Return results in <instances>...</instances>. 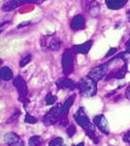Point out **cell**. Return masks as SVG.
Returning <instances> with one entry per match:
<instances>
[{"instance_id":"6da1fadb","label":"cell","mask_w":130,"mask_h":146,"mask_svg":"<svg viewBox=\"0 0 130 146\" xmlns=\"http://www.w3.org/2000/svg\"><path fill=\"white\" fill-rule=\"evenodd\" d=\"M74 119H75V121H76V123L86 131V135L88 136L95 144H97L99 142V140H98L97 135H96L95 126H94V124L91 123L90 120L87 117L84 107H80L79 109L77 110V112L74 114Z\"/></svg>"},{"instance_id":"7a4b0ae2","label":"cell","mask_w":130,"mask_h":146,"mask_svg":"<svg viewBox=\"0 0 130 146\" xmlns=\"http://www.w3.org/2000/svg\"><path fill=\"white\" fill-rule=\"evenodd\" d=\"M77 88L79 89L80 95L84 98H91L97 93V82L88 76H84L80 80Z\"/></svg>"},{"instance_id":"3957f363","label":"cell","mask_w":130,"mask_h":146,"mask_svg":"<svg viewBox=\"0 0 130 146\" xmlns=\"http://www.w3.org/2000/svg\"><path fill=\"white\" fill-rule=\"evenodd\" d=\"M63 116H67V115H64V113L62 111V104L57 103V104L51 107L49 111L44 116L43 123L46 126H53V125L59 123L60 119Z\"/></svg>"},{"instance_id":"277c9868","label":"cell","mask_w":130,"mask_h":146,"mask_svg":"<svg viewBox=\"0 0 130 146\" xmlns=\"http://www.w3.org/2000/svg\"><path fill=\"white\" fill-rule=\"evenodd\" d=\"M74 55L75 53L72 49H65L61 56V64H62V72L65 77L74 71Z\"/></svg>"},{"instance_id":"5b68a950","label":"cell","mask_w":130,"mask_h":146,"mask_svg":"<svg viewBox=\"0 0 130 146\" xmlns=\"http://www.w3.org/2000/svg\"><path fill=\"white\" fill-rule=\"evenodd\" d=\"M13 85L16 88V91L18 93V100L20 102L23 103L24 107L27 105L28 103V98H27V95H28V89H27V85L25 80L22 78L20 75L16 76L13 81Z\"/></svg>"},{"instance_id":"8992f818","label":"cell","mask_w":130,"mask_h":146,"mask_svg":"<svg viewBox=\"0 0 130 146\" xmlns=\"http://www.w3.org/2000/svg\"><path fill=\"white\" fill-rule=\"evenodd\" d=\"M110 65L111 64L109 62H105V63H102V64L98 65V66L92 68L90 71H89L87 76L90 77L91 79L95 80L96 82L100 81L101 79L106 76L107 72L109 71V66H110Z\"/></svg>"},{"instance_id":"52a82bcc","label":"cell","mask_w":130,"mask_h":146,"mask_svg":"<svg viewBox=\"0 0 130 146\" xmlns=\"http://www.w3.org/2000/svg\"><path fill=\"white\" fill-rule=\"evenodd\" d=\"M93 124L96 128H98L99 131L101 133H103L104 135H109L111 133L110 131V125H109L107 119L103 114L96 115L93 118Z\"/></svg>"},{"instance_id":"ba28073f","label":"cell","mask_w":130,"mask_h":146,"mask_svg":"<svg viewBox=\"0 0 130 146\" xmlns=\"http://www.w3.org/2000/svg\"><path fill=\"white\" fill-rule=\"evenodd\" d=\"M4 142L8 146H24V142L18 135L15 133H7L3 136Z\"/></svg>"},{"instance_id":"9c48e42d","label":"cell","mask_w":130,"mask_h":146,"mask_svg":"<svg viewBox=\"0 0 130 146\" xmlns=\"http://www.w3.org/2000/svg\"><path fill=\"white\" fill-rule=\"evenodd\" d=\"M25 3L41 4V3H43V1H18V0H11V1H6L5 3L2 5V10L4 12H10V11L15 10L16 8H18L20 6H22Z\"/></svg>"},{"instance_id":"30bf717a","label":"cell","mask_w":130,"mask_h":146,"mask_svg":"<svg viewBox=\"0 0 130 146\" xmlns=\"http://www.w3.org/2000/svg\"><path fill=\"white\" fill-rule=\"evenodd\" d=\"M55 85L59 90H66V91H73L77 88L78 84L72 81L68 77H62V78L56 80Z\"/></svg>"},{"instance_id":"8fae6325","label":"cell","mask_w":130,"mask_h":146,"mask_svg":"<svg viewBox=\"0 0 130 146\" xmlns=\"http://www.w3.org/2000/svg\"><path fill=\"white\" fill-rule=\"evenodd\" d=\"M84 27H86V21H84V17L82 15H76L70 23L71 29L75 30V31L84 29Z\"/></svg>"},{"instance_id":"7c38bea8","label":"cell","mask_w":130,"mask_h":146,"mask_svg":"<svg viewBox=\"0 0 130 146\" xmlns=\"http://www.w3.org/2000/svg\"><path fill=\"white\" fill-rule=\"evenodd\" d=\"M127 73V64L124 63L119 69H115V70H113L111 73H109L108 76H107V80L109 79H112V78H115V79H122L125 77Z\"/></svg>"},{"instance_id":"4fadbf2b","label":"cell","mask_w":130,"mask_h":146,"mask_svg":"<svg viewBox=\"0 0 130 146\" xmlns=\"http://www.w3.org/2000/svg\"><path fill=\"white\" fill-rule=\"evenodd\" d=\"M92 46V41L89 40V41H86L82 44H80V45H75L72 48L73 52L76 54H82V55H86L87 53L89 52V50L91 49Z\"/></svg>"},{"instance_id":"5bb4252c","label":"cell","mask_w":130,"mask_h":146,"mask_svg":"<svg viewBox=\"0 0 130 146\" xmlns=\"http://www.w3.org/2000/svg\"><path fill=\"white\" fill-rule=\"evenodd\" d=\"M105 3L111 10H119L126 5L127 0H107L105 1Z\"/></svg>"},{"instance_id":"9a60e30c","label":"cell","mask_w":130,"mask_h":146,"mask_svg":"<svg viewBox=\"0 0 130 146\" xmlns=\"http://www.w3.org/2000/svg\"><path fill=\"white\" fill-rule=\"evenodd\" d=\"M87 7L86 8V11L88 14H90L92 17L97 16L99 14V5L96 1H87L86 2Z\"/></svg>"},{"instance_id":"2e32d148","label":"cell","mask_w":130,"mask_h":146,"mask_svg":"<svg viewBox=\"0 0 130 146\" xmlns=\"http://www.w3.org/2000/svg\"><path fill=\"white\" fill-rule=\"evenodd\" d=\"M61 46H62L61 40L58 38V37H53V38L51 39V41L49 42L47 48L51 51H58L61 48Z\"/></svg>"},{"instance_id":"e0dca14e","label":"cell","mask_w":130,"mask_h":146,"mask_svg":"<svg viewBox=\"0 0 130 146\" xmlns=\"http://www.w3.org/2000/svg\"><path fill=\"white\" fill-rule=\"evenodd\" d=\"M0 76H1V79L3 80V81H9V80L13 79L14 75H13V71L11 70L10 67L3 66V67L1 68Z\"/></svg>"},{"instance_id":"ac0fdd59","label":"cell","mask_w":130,"mask_h":146,"mask_svg":"<svg viewBox=\"0 0 130 146\" xmlns=\"http://www.w3.org/2000/svg\"><path fill=\"white\" fill-rule=\"evenodd\" d=\"M75 100H76V95L73 94V95L70 96L69 98H67V100H66L65 102L62 104V111H63V113H64V115H68V112H69L70 107L73 105Z\"/></svg>"},{"instance_id":"d6986e66","label":"cell","mask_w":130,"mask_h":146,"mask_svg":"<svg viewBox=\"0 0 130 146\" xmlns=\"http://www.w3.org/2000/svg\"><path fill=\"white\" fill-rule=\"evenodd\" d=\"M43 143H44L43 138L39 135H33L28 140L29 146H43Z\"/></svg>"},{"instance_id":"ffe728a7","label":"cell","mask_w":130,"mask_h":146,"mask_svg":"<svg viewBox=\"0 0 130 146\" xmlns=\"http://www.w3.org/2000/svg\"><path fill=\"white\" fill-rule=\"evenodd\" d=\"M49 146H67V145L64 143L63 138L58 136V137H55V138H53V140L49 141Z\"/></svg>"},{"instance_id":"44dd1931","label":"cell","mask_w":130,"mask_h":146,"mask_svg":"<svg viewBox=\"0 0 130 146\" xmlns=\"http://www.w3.org/2000/svg\"><path fill=\"white\" fill-rule=\"evenodd\" d=\"M56 100H57V96L53 95L51 93H48L46 98H45V102H46L47 105H51L55 102Z\"/></svg>"},{"instance_id":"7402d4cb","label":"cell","mask_w":130,"mask_h":146,"mask_svg":"<svg viewBox=\"0 0 130 146\" xmlns=\"http://www.w3.org/2000/svg\"><path fill=\"white\" fill-rule=\"evenodd\" d=\"M37 122H38V119H37L36 117L30 115L29 113L26 111V113H25V117H24V123L33 125V124H36Z\"/></svg>"},{"instance_id":"603a6c76","label":"cell","mask_w":130,"mask_h":146,"mask_svg":"<svg viewBox=\"0 0 130 146\" xmlns=\"http://www.w3.org/2000/svg\"><path fill=\"white\" fill-rule=\"evenodd\" d=\"M31 60H32V56H31V55L25 56L24 58H22V60H20V67L26 66V65H27L30 62H31Z\"/></svg>"},{"instance_id":"cb8c5ba5","label":"cell","mask_w":130,"mask_h":146,"mask_svg":"<svg viewBox=\"0 0 130 146\" xmlns=\"http://www.w3.org/2000/svg\"><path fill=\"white\" fill-rule=\"evenodd\" d=\"M20 115V110H18H18H16V111L13 113V115H12L10 118L7 120L6 123H7V124H10V123H13V122H16V120L18 119Z\"/></svg>"},{"instance_id":"d4e9b609","label":"cell","mask_w":130,"mask_h":146,"mask_svg":"<svg viewBox=\"0 0 130 146\" xmlns=\"http://www.w3.org/2000/svg\"><path fill=\"white\" fill-rule=\"evenodd\" d=\"M66 133H67L68 136L72 137V136L75 135V133H76V127H75L74 125H69L68 128L66 129Z\"/></svg>"},{"instance_id":"484cf974","label":"cell","mask_w":130,"mask_h":146,"mask_svg":"<svg viewBox=\"0 0 130 146\" xmlns=\"http://www.w3.org/2000/svg\"><path fill=\"white\" fill-rule=\"evenodd\" d=\"M122 140H123L124 142H126V143H130V131H128L123 135V137H122Z\"/></svg>"},{"instance_id":"4316f807","label":"cell","mask_w":130,"mask_h":146,"mask_svg":"<svg viewBox=\"0 0 130 146\" xmlns=\"http://www.w3.org/2000/svg\"><path fill=\"white\" fill-rule=\"evenodd\" d=\"M117 48H111L110 50H109L108 53H107V55H106V58H109V56L115 55V54L117 53Z\"/></svg>"},{"instance_id":"83f0119b","label":"cell","mask_w":130,"mask_h":146,"mask_svg":"<svg viewBox=\"0 0 130 146\" xmlns=\"http://www.w3.org/2000/svg\"><path fill=\"white\" fill-rule=\"evenodd\" d=\"M125 52L130 55V38L128 39V41L125 43Z\"/></svg>"},{"instance_id":"f1b7e54d","label":"cell","mask_w":130,"mask_h":146,"mask_svg":"<svg viewBox=\"0 0 130 146\" xmlns=\"http://www.w3.org/2000/svg\"><path fill=\"white\" fill-rule=\"evenodd\" d=\"M125 96H126L127 100H130V85H129L128 87H127L126 91H125Z\"/></svg>"},{"instance_id":"f546056e","label":"cell","mask_w":130,"mask_h":146,"mask_svg":"<svg viewBox=\"0 0 130 146\" xmlns=\"http://www.w3.org/2000/svg\"><path fill=\"white\" fill-rule=\"evenodd\" d=\"M30 25L29 21H26V22H22V23H20V25L18 27V28H20V27H26V25Z\"/></svg>"},{"instance_id":"4dcf8cb0","label":"cell","mask_w":130,"mask_h":146,"mask_svg":"<svg viewBox=\"0 0 130 146\" xmlns=\"http://www.w3.org/2000/svg\"><path fill=\"white\" fill-rule=\"evenodd\" d=\"M74 146H84V142H80V143H78V144L74 145Z\"/></svg>"},{"instance_id":"1f68e13d","label":"cell","mask_w":130,"mask_h":146,"mask_svg":"<svg viewBox=\"0 0 130 146\" xmlns=\"http://www.w3.org/2000/svg\"><path fill=\"white\" fill-rule=\"evenodd\" d=\"M127 17H128V20L130 21V11H128V13H127Z\"/></svg>"}]
</instances>
